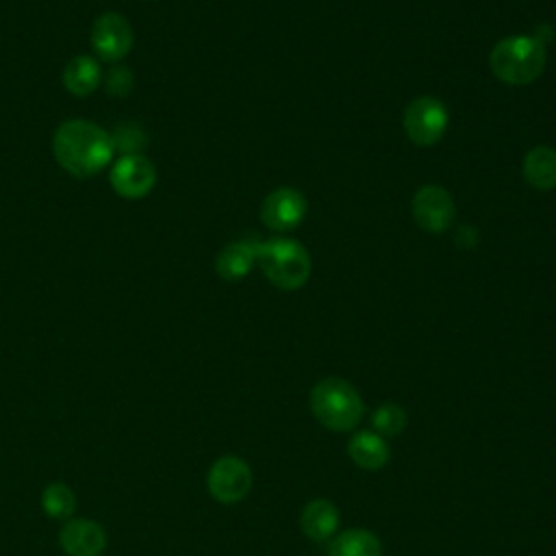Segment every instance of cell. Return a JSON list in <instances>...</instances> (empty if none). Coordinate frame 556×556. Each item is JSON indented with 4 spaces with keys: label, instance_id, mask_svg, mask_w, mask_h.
Segmentation results:
<instances>
[{
    "label": "cell",
    "instance_id": "cell-13",
    "mask_svg": "<svg viewBox=\"0 0 556 556\" xmlns=\"http://www.w3.org/2000/svg\"><path fill=\"white\" fill-rule=\"evenodd\" d=\"M339 508L324 497L311 500L300 513V528L311 541H328L337 534L339 528Z\"/></svg>",
    "mask_w": 556,
    "mask_h": 556
},
{
    "label": "cell",
    "instance_id": "cell-16",
    "mask_svg": "<svg viewBox=\"0 0 556 556\" xmlns=\"http://www.w3.org/2000/svg\"><path fill=\"white\" fill-rule=\"evenodd\" d=\"M328 556H382V543L365 528H350L332 536Z\"/></svg>",
    "mask_w": 556,
    "mask_h": 556
},
{
    "label": "cell",
    "instance_id": "cell-4",
    "mask_svg": "<svg viewBox=\"0 0 556 556\" xmlns=\"http://www.w3.org/2000/svg\"><path fill=\"white\" fill-rule=\"evenodd\" d=\"M256 263L267 280L285 291L300 289L311 274V258L306 250L293 239L258 241Z\"/></svg>",
    "mask_w": 556,
    "mask_h": 556
},
{
    "label": "cell",
    "instance_id": "cell-2",
    "mask_svg": "<svg viewBox=\"0 0 556 556\" xmlns=\"http://www.w3.org/2000/svg\"><path fill=\"white\" fill-rule=\"evenodd\" d=\"M308 404L313 417L332 432L354 430L365 415V404L356 387L337 376L315 382L308 395Z\"/></svg>",
    "mask_w": 556,
    "mask_h": 556
},
{
    "label": "cell",
    "instance_id": "cell-9",
    "mask_svg": "<svg viewBox=\"0 0 556 556\" xmlns=\"http://www.w3.org/2000/svg\"><path fill=\"white\" fill-rule=\"evenodd\" d=\"M452 195L437 185L421 187L413 198V217L428 232H443L454 219Z\"/></svg>",
    "mask_w": 556,
    "mask_h": 556
},
{
    "label": "cell",
    "instance_id": "cell-11",
    "mask_svg": "<svg viewBox=\"0 0 556 556\" xmlns=\"http://www.w3.org/2000/svg\"><path fill=\"white\" fill-rule=\"evenodd\" d=\"M59 543L67 556H100L106 547V532L91 519H67L59 532Z\"/></svg>",
    "mask_w": 556,
    "mask_h": 556
},
{
    "label": "cell",
    "instance_id": "cell-6",
    "mask_svg": "<svg viewBox=\"0 0 556 556\" xmlns=\"http://www.w3.org/2000/svg\"><path fill=\"white\" fill-rule=\"evenodd\" d=\"M447 128V111L432 96L415 98L404 111V132L415 146H434Z\"/></svg>",
    "mask_w": 556,
    "mask_h": 556
},
{
    "label": "cell",
    "instance_id": "cell-10",
    "mask_svg": "<svg viewBox=\"0 0 556 556\" xmlns=\"http://www.w3.org/2000/svg\"><path fill=\"white\" fill-rule=\"evenodd\" d=\"M306 215V200L300 191L280 187L271 191L261 204V219L276 232L293 230Z\"/></svg>",
    "mask_w": 556,
    "mask_h": 556
},
{
    "label": "cell",
    "instance_id": "cell-8",
    "mask_svg": "<svg viewBox=\"0 0 556 556\" xmlns=\"http://www.w3.org/2000/svg\"><path fill=\"white\" fill-rule=\"evenodd\" d=\"M89 39H91V48L100 61L115 63L130 52V48L135 43V33H132L130 22L124 15L104 13L93 22Z\"/></svg>",
    "mask_w": 556,
    "mask_h": 556
},
{
    "label": "cell",
    "instance_id": "cell-17",
    "mask_svg": "<svg viewBox=\"0 0 556 556\" xmlns=\"http://www.w3.org/2000/svg\"><path fill=\"white\" fill-rule=\"evenodd\" d=\"M523 176L536 189H554L556 187V150L547 146H536L526 154Z\"/></svg>",
    "mask_w": 556,
    "mask_h": 556
},
{
    "label": "cell",
    "instance_id": "cell-1",
    "mask_svg": "<svg viewBox=\"0 0 556 556\" xmlns=\"http://www.w3.org/2000/svg\"><path fill=\"white\" fill-rule=\"evenodd\" d=\"M54 161L76 178L100 174L113 159L111 135L89 119H67L52 137Z\"/></svg>",
    "mask_w": 556,
    "mask_h": 556
},
{
    "label": "cell",
    "instance_id": "cell-15",
    "mask_svg": "<svg viewBox=\"0 0 556 556\" xmlns=\"http://www.w3.org/2000/svg\"><path fill=\"white\" fill-rule=\"evenodd\" d=\"M256 239H239L228 243L215 258V269L224 280L243 278L256 261Z\"/></svg>",
    "mask_w": 556,
    "mask_h": 556
},
{
    "label": "cell",
    "instance_id": "cell-14",
    "mask_svg": "<svg viewBox=\"0 0 556 556\" xmlns=\"http://www.w3.org/2000/svg\"><path fill=\"white\" fill-rule=\"evenodd\" d=\"M100 83H102V67L93 56L78 54L63 70V87L76 98L91 96L100 87Z\"/></svg>",
    "mask_w": 556,
    "mask_h": 556
},
{
    "label": "cell",
    "instance_id": "cell-7",
    "mask_svg": "<svg viewBox=\"0 0 556 556\" xmlns=\"http://www.w3.org/2000/svg\"><path fill=\"white\" fill-rule=\"evenodd\" d=\"M109 180L119 198L139 200L154 189L156 167L143 154H124L113 163Z\"/></svg>",
    "mask_w": 556,
    "mask_h": 556
},
{
    "label": "cell",
    "instance_id": "cell-12",
    "mask_svg": "<svg viewBox=\"0 0 556 556\" xmlns=\"http://www.w3.org/2000/svg\"><path fill=\"white\" fill-rule=\"evenodd\" d=\"M348 456L361 469L378 471V469H382L389 463L391 450H389L387 439L380 437L378 432L358 430L348 441Z\"/></svg>",
    "mask_w": 556,
    "mask_h": 556
},
{
    "label": "cell",
    "instance_id": "cell-19",
    "mask_svg": "<svg viewBox=\"0 0 556 556\" xmlns=\"http://www.w3.org/2000/svg\"><path fill=\"white\" fill-rule=\"evenodd\" d=\"M41 504H43L46 515H50L54 519H70V515L76 508V495L67 484L52 482L43 489Z\"/></svg>",
    "mask_w": 556,
    "mask_h": 556
},
{
    "label": "cell",
    "instance_id": "cell-20",
    "mask_svg": "<svg viewBox=\"0 0 556 556\" xmlns=\"http://www.w3.org/2000/svg\"><path fill=\"white\" fill-rule=\"evenodd\" d=\"M109 135H111L113 150H119L122 156L124 154H141V150L148 143L146 130L135 122H124V124L115 126V130Z\"/></svg>",
    "mask_w": 556,
    "mask_h": 556
},
{
    "label": "cell",
    "instance_id": "cell-21",
    "mask_svg": "<svg viewBox=\"0 0 556 556\" xmlns=\"http://www.w3.org/2000/svg\"><path fill=\"white\" fill-rule=\"evenodd\" d=\"M102 83L113 98H126L135 89V74L126 65H113L102 76Z\"/></svg>",
    "mask_w": 556,
    "mask_h": 556
},
{
    "label": "cell",
    "instance_id": "cell-5",
    "mask_svg": "<svg viewBox=\"0 0 556 556\" xmlns=\"http://www.w3.org/2000/svg\"><path fill=\"white\" fill-rule=\"evenodd\" d=\"M252 469L250 465L239 456H222L217 458L208 473H206V486L213 500L219 504H237L252 491Z\"/></svg>",
    "mask_w": 556,
    "mask_h": 556
},
{
    "label": "cell",
    "instance_id": "cell-18",
    "mask_svg": "<svg viewBox=\"0 0 556 556\" xmlns=\"http://www.w3.org/2000/svg\"><path fill=\"white\" fill-rule=\"evenodd\" d=\"M408 424L406 410L395 402H384L371 413V426L380 437H397Z\"/></svg>",
    "mask_w": 556,
    "mask_h": 556
},
{
    "label": "cell",
    "instance_id": "cell-3",
    "mask_svg": "<svg viewBox=\"0 0 556 556\" xmlns=\"http://www.w3.org/2000/svg\"><path fill=\"white\" fill-rule=\"evenodd\" d=\"M489 63L502 83L528 85L536 80L545 67V48L534 37H506L491 50Z\"/></svg>",
    "mask_w": 556,
    "mask_h": 556
}]
</instances>
